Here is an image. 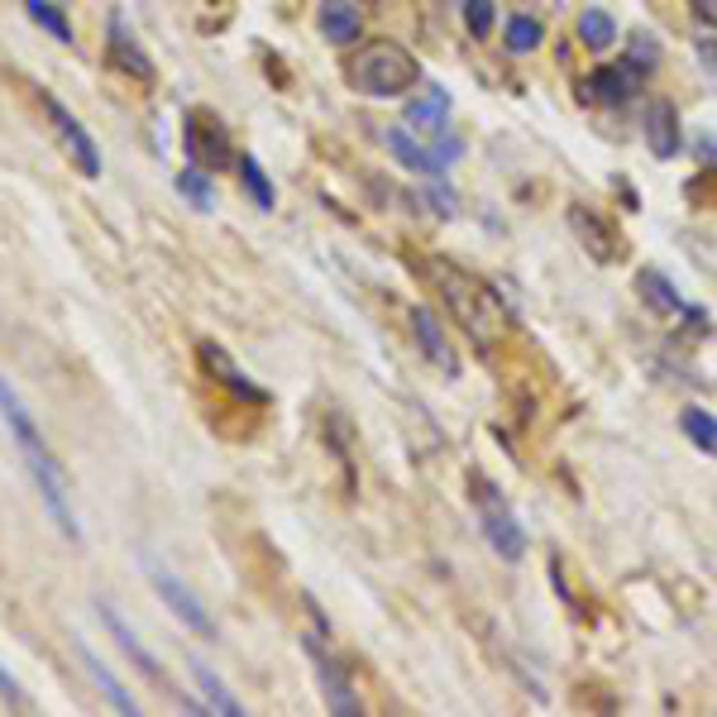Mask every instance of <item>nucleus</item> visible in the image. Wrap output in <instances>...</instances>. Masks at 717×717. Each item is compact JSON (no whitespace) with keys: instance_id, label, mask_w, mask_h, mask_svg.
Wrapping results in <instances>:
<instances>
[{"instance_id":"f257e3e1","label":"nucleus","mask_w":717,"mask_h":717,"mask_svg":"<svg viewBox=\"0 0 717 717\" xmlns=\"http://www.w3.org/2000/svg\"><path fill=\"white\" fill-rule=\"evenodd\" d=\"M0 417H5L10 435H15L20 460H24V468H30V484L38 488V498H44L48 517H53V527H58V531L67 536V541H77L81 527H77L73 503H67V478H63L58 460H53V450L44 445V431L34 426L30 407L20 402V393L10 388V378H5V374H0Z\"/></svg>"},{"instance_id":"f03ea898","label":"nucleus","mask_w":717,"mask_h":717,"mask_svg":"<svg viewBox=\"0 0 717 717\" xmlns=\"http://www.w3.org/2000/svg\"><path fill=\"white\" fill-rule=\"evenodd\" d=\"M431 278L440 283V297H445L450 316L460 321V330H468V340L478 344H498L507 330H512V311L503 307V297L493 293L484 278H474L460 264H445V258H431Z\"/></svg>"},{"instance_id":"7ed1b4c3","label":"nucleus","mask_w":717,"mask_h":717,"mask_svg":"<svg viewBox=\"0 0 717 717\" xmlns=\"http://www.w3.org/2000/svg\"><path fill=\"white\" fill-rule=\"evenodd\" d=\"M344 77L364 96H402L421 77V63L402 44H393V38H374V44H364L344 63Z\"/></svg>"},{"instance_id":"20e7f679","label":"nucleus","mask_w":717,"mask_h":717,"mask_svg":"<svg viewBox=\"0 0 717 717\" xmlns=\"http://www.w3.org/2000/svg\"><path fill=\"white\" fill-rule=\"evenodd\" d=\"M144 574H148V584H154V593L163 603H168V613L173 617H183V627L187 631H197V637H216V622H211V613L201 608L197 598H191V588L183 584L177 574H168L154 555H144Z\"/></svg>"},{"instance_id":"39448f33","label":"nucleus","mask_w":717,"mask_h":717,"mask_svg":"<svg viewBox=\"0 0 717 717\" xmlns=\"http://www.w3.org/2000/svg\"><path fill=\"white\" fill-rule=\"evenodd\" d=\"M478 507H484V536H488V545L498 550L507 564H517L521 555H527V536H521V527L512 521V512H507V503H503L493 488H488V493L478 488Z\"/></svg>"},{"instance_id":"423d86ee","label":"nucleus","mask_w":717,"mask_h":717,"mask_svg":"<svg viewBox=\"0 0 717 717\" xmlns=\"http://www.w3.org/2000/svg\"><path fill=\"white\" fill-rule=\"evenodd\" d=\"M183 144L197 168H220V163L230 158V140H225V125L220 120H211L206 110H191V115L183 120Z\"/></svg>"},{"instance_id":"0eeeda50","label":"nucleus","mask_w":717,"mask_h":717,"mask_svg":"<svg viewBox=\"0 0 717 717\" xmlns=\"http://www.w3.org/2000/svg\"><path fill=\"white\" fill-rule=\"evenodd\" d=\"M38 101H44V110L53 115V125H58V134H63V144L73 148V158H77V168H81V177H101V154H96V140L87 134V125L67 110L58 96H48V91H38Z\"/></svg>"},{"instance_id":"6e6552de","label":"nucleus","mask_w":717,"mask_h":717,"mask_svg":"<svg viewBox=\"0 0 717 717\" xmlns=\"http://www.w3.org/2000/svg\"><path fill=\"white\" fill-rule=\"evenodd\" d=\"M91 608H96V617H101V627L110 631V637H115V646H120V651H125V655H130L134 665H140V670H144V674H148V680H154L158 688H168V680H163V665H158V660H154V655H148L144 646H140V637H134V627L125 622V617H120V608H115V603L96 598Z\"/></svg>"},{"instance_id":"1a4fd4ad","label":"nucleus","mask_w":717,"mask_h":717,"mask_svg":"<svg viewBox=\"0 0 717 717\" xmlns=\"http://www.w3.org/2000/svg\"><path fill=\"white\" fill-rule=\"evenodd\" d=\"M631 91H637L631 67H613V63L593 67V73L578 81V101H588V106H622V101H631Z\"/></svg>"},{"instance_id":"9d476101","label":"nucleus","mask_w":717,"mask_h":717,"mask_svg":"<svg viewBox=\"0 0 717 717\" xmlns=\"http://www.w3.org/2000/svg\"><path fill=\"white\" fill-rule=\"evenodd\" d=\"M641 130H646V144H651V154L655 158H674L680 154V115H674V106L670 101H646L641 110Z\"/></svg>"},{"instance_id":"9b49d317","label":"nucleus","mask_w":717,"mask_h":717,"mask_svg":"<svg viewBox=\"0 0 717 717\" xmlns=\"http://www.w3.org/2000/svg\"><path fill=\"white\" fill-rule=\"evenodd\" d=\"M411 335H417V344L426 354H431V364L440 368V374H460V358H454L450 350V340H445V326L435 321V311H426V307H411Z\"/></svg>"},{"instance_id":"f8f14e48","label":"nucleus","mask_w":717,"mask_h":717,"mask_svg":"<svg viewBox=\"0 0 717 717\" xmlns=\"http://www.w3.org/2000/svg\"><path fill=\"white\" fill-rule=\"evenodd\" d=\"M73 651H77V660H81V670L91 674V684H96V688H101V694H106V703H110V708H115V713H140V703H134V694H130V688L115 680V674L106 670V660L96 655L87 641H73Z\"/></svg>"},{"instance_id":"ddd939ff","label":"nucleus","mask_w":717,"mask_h":717,"mask_svg":"<svg viewBox=\"0 0 717 717\" xmlns=\"http://www.w3.org/2000/svg\"><path fill=\"white\" fill-rule=\"evenodd\" d=\"M570 225H574V234L584 240V250L598 258V264H613L617 258V250H622V240H617V230H608L598 216L588 211V206H570Z\"/></svg>"},{"instance_id":"4468645a","label":"nucleus","mask_w":717,"mask_h":717,"mask_svg":"<svg viewBox=\"0 0 717 717\" xmlns=\"http://www.w3.org/2000/svg\"><path fill=\"white\" fill-rule=\"evenodd\" d=\"M316 24H321V38H330V44H340V48L364 34V20H358V10L350 0H321V5H316Z\"/></svg>"},{"instance_id":"2eb2a0df","label":"nucleus","mask_w":717,"mask_h":717,"mask_svg":"<svg viewBox=\"0 0 717 717\" xmlns=\"http://www.w3.org/2000/svg\"><path fill=\"white\" fill-rule=\"evenodd\" d=\"M383 144H388V154L402 163V168H411V173H421V177H440L445 168L435 163V154L426 148L421 140H411L407 134V125H393V130H383Z\"/></svg>"},{"instance_id":"dca6fc26","label":"nucleus","mask_w":717,"mask_h":717,"mask_svg":"<svg viewBox=\"0 0 717 717\" xmlns=\"http://www.w3.org/2000/svg\"><path fill=\"white\" fill-rule=\"evenodd\" d=\"M307 651H311V660H316V670H321V694H326V703H330V708H335V713L354 717V713H358V698H354V688L344 684V674H340V670H335V665H330V660H326L321 641H316V637H307Z\"/></svg>"},{"instance_id":"f3484780","label":"nucleus","mask_w":717,"mask_h":717,"mask_svg":"<svg viewBox=\"0 0 717 717\" xmlns=\"http://www.w3.org/2000/svg\"><path fill=\"white\" fill-rule=\"evenodd\" d=\"M637 293H641V301H646V307H651L655 316H674V311H684L680 293H674L670 278H665V273H655V268H641V273H637Z\"/></svg>"},{"instance_id":"a211bd4d","label":"nucleus","mask_w":717,"mask_h":717,"mask_svg":"<svg viewBox=\"0 0 717 717\" xmlns=\"http://www.w3.org/2000/svg\"><path fill=\"white\" fill-rule=\"evenodd\" d=\"M110 58H115L120 67H125V73L130 77H154V67H148V58H144V53L140 48H134V38H130V30H125V20H110Z\"/></svg>"},{"instance_id":"6ab92c4d","label":"nucleus","mask_w":717,"mask_h":717,"mask_svg":"<svg viewBox=\"0 0 717 717\" xmlns=\"http://www.w3.org/2000/svg\"><path fill=\"white\" fill-rule=\"evenodd\" d=\"M450 115V96L440 87H426L421 101H407V125L411 130H440Z\"/></svg>"},{"instance_id":"aec40b11","label":"nucleus","mask_w":717,"mask_h":717,"mask_svg":"<svg viewBox=\"0 0 717 717\" xmlns=\"http://www.w3.org/2000/svg\"><path fill=\"white\" fill-rule=\"evenodd\" d=\"M191 680L201 684V694H206V703H211L216 713H225V717H244L240 698H234L230 688H225V684L216 680V674H211V665H201V660H191Z\"/></svg>"},{"instance_id":"412c9836","label":"nucleus","mask_w":717,"mask_h":717,"mask_svg":"<svg viewBox=\"0 0 717 717\" xmlns=\"http://www.w3.org/2000/svg\"><path fill=\"white\" fill-rule=\"evenodd\" d=\"M541 38H545V30H541V20L536 15H512L507 20V30H503L507 53H531V48H541Z\"/></svg>"},{"instance_id":"4be33fe9","label":"nucleus","mask_w":717,"mask_h":717,"mask_svg":"<svg viewBox=\"0 0 717 717\" xmlns=\"http://www.w3.org/2000/svg\"><path fill=\"white\" fill-rule=\"evenodd\" d=\"M578 38H584L593 53L608 48L613 38H617V24H613L608 10H584V15H578Z\"/></svg>"},{"instance_id":"5701e85b","label":"nucleus","mask_w":717,"mask_h":717,"mask_svg":"<svg viewBox=\"0 0 717 717\" xmlns=\"http://www.w3.org/2000/svg\"><path fill=\"white\" fill-rule=\"evenodd\" d=\"M680 426H684V435L694 440V445H698L703 454H717V417H708L703 407H684Z\"/></svg>"},{"instance_id":"b1692460","label":"nucleus","mask_w":717,"mask_h":717,"mask_svg":"<svg viewBox=\"0 0 717 717\" xmlns=\"http://www.w3.org/2000/svg\"><path fill=\"white\" fill-rule=\"evenodd\" d=\"M24 10H30V20L44 24V30L58 38V44H73V24H67V15L53 5V0H24Z\"/></svg>"},{"instance_id":"393cba45","label":"nucleus","mask_w":717,"mask_h":717,"mask_svg":"<svg viewBox=\"0 0 717 717\" xmlns=\"http://www.w3.org/2000/svg\"><path fill=\"white\" fill-rule=\"evenodd\" d=\"M177 191H183L197 211H211V177H206V168H197V163H187V168L177 173Z\"/></svg>"},{"instance_id":"a878e982","label":"nucleus","mask_w":717,"mask_h":717,"mask_svg":"<svg viewBox=\"0 0 717 717\" xmlns=\"http://www.w3.org/2000/svg\"><path fill=\"white\" fill-rule=\"evenodd\" d=\"M240 177H244V191L264 206V211H273L278 206V197H273V183L264 177V168H258V158H250V154H240Z\"/></svg>"},{"instance_id":"bb28decb","label":"nucleus","mask_w":717,"mask_h":717,"mask_svg":"<svg viewBox=\"0 0 717 717\" xmlns=\"http://www.w3.org/2000/svg\"><path fill=\"white\" fill-rule=\"evenodd\" d=\"M201 358H211V364H216L211 374H216V378H225V383H230V388L240 393V397H258V388H250V383H244V378L230 368V358H225V354H216V344H201Z\"/></svg>"},{"instance_id":"cd10ccee","label":"nucleus","mask_w":717,"mask_h":717,"mask_svg":"<svg viewBox=\"0 0 717 717\" xmlns=\"http://www.w3.org/2000/svg\"><path fill=\"white\" fill-rule=\"evenodd\" d=\"M464 24L474 38H488L493 30V0H464Z\"/></svg>"},{"instance_id":"c85d7f7f","label":"nucleus","mask_w":717,"mask_h":717,"mask_svg":"<svg viewBox=\"0 0 717 717\" xmlns=\"http://www.w3.org/2000/svg\"><path fill=\"white\" fill-rule=\"evenodd\" d=\"M655 58H660L655 38L651 34H631V73H655Z\"/></svg>"},{"instance_id":"c756f323","label":"nucleus","mask_w":717,"mask_h":717,"mask_svg":"<svg viewBox=\"0 0 717 717\" xmlns=\"http://www.w3.org/2000/svg\"><path fill=\"white\" fill-rule=\"evenodd\" d=\"M431 154H435V163H440V168H450V163H454V158H460V154H464V148H460V140H454V134H445V130H435V134H431Z\"/></svg>"},{"instance_id":"7c9ffc66","label":"nucleus","mask_w":717,"mask_h":717,"mask_svg":"<svg viewBox=\"0 0 717 717\" xmlns=\"http://www.w3.org/2000/svg\"><path fill=\"white\" fill-rule=\"evenodd\" d=\"M0 698H5L10 708H24V703H30V694H24V688L15 684V674H10L5 665H0Z\"/></svg>"},{"instance_id":"2f4dec72","label":"nucleus","mask_w":717,"mask_h":717,"mask_svg":"<svg viewBox=\"0 0 717 717\" xmlns=\"http://www.w3.org/2000/svg\"><path fill=\"white\" fill-rule=\"evenodd\" d=\"M688 10H694V20H698V24L717 30V0H688Z\"/></svg>"},{"instance_id":"473e14b6","label":"nucleus","mask_w":717,"mask_h":717,"mask_svg":"<svg viewBox=\"0 0 717 717\" xmlns=\"http://www.w3.org/2000/svg\"><path fill=\"white\" fill-rule=\"evenodd\" d=\"M698 58L708 67H717V44H713V38H703V44H698Z\"/></svg>"}]
</instances>
